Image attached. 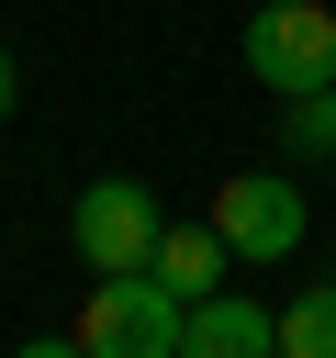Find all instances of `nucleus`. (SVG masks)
<instances>
[{"mask_svg": "<svg viewBox=\"0 0 336 358\" xmlns=\"http://www.w3.org/2000/svg\"><path fill=\"white\" fill-rule=\"evenodd\" d=\"M179 324H190V302L157 268H112L90 291V313H78V347L90 358H179Z\"/></svg>", "mask_w": 336, "mask_h": 358, "instance_id": "f257e3e1", "label": "nucleus"}, {"mask_svg": "<svg viewBox=\"0 0 336 358\" xmlns=\"http://www.w3.org/2000/svg\"><path fill=\"white\" fill-rule=\"evenodd\" d=\"M246 78H258L269 101L325 90V78H336V11H325V0H258V11H246Z\"/></svg>", "mask_w": 336, "mask_h": 358, "instance_id": "f03ea898", "label": "nucleus"}, {"mask_svg": "<svg viewBox=\"0 0 336 358\" xmlns=\"http://www.w3.org/2000/svg\"><path fill=\"white\" fill-rule=\"evenodd\" d=\"M67 235H78V257L112 280V268H146V257H157L168 213H157V190H146V179H90V190H78V213H67Z\"/></svg>", "mask_w": 336, "mask_h": 358, "instance_id": "7ed1b4c3", "label": "nucleus"}, {"mask_svg": "<svg viewBox=\"0 0 336 358\" xmlns=\"http://www.w3.org/2000/svg\"><path fill=\"white\" fill-rule=\"evenodd\" d=\"M213 224H224V246H235L246 268H280V257L302 246V224H314V213H302V190H291L280 168H246V179H224V190H213Z\"/></svg>", "mask_w": 336, "mask_h": 358, "instance_id": "20e7f679", "label": "nucleus"}, {"mask_svg": "<svg viewBox=\"0 0 336 358\" xmlns=\"http://www.w3.org/2000/svg\"><path fill=\"white\" fill-rule=\"evenodd\" d=\"M179 358H280V313H258L246 291H213V302H190Z\"/></svg>", "mask_w": 336, "mask_h": 358, "instance_id": "39448f33", "label": "nucleus"}, {"mask_svg": "<svg viewBox=\"0 0 336 358\" xmlns=\"http://www.w3.org/2000/svg\"><path fill=\"white\" fill-rule=\"evenodd\" d=\"M146 268H157V280H168L179 302H213V280L235 268V246H224V224H168Z\"/></svg>", "mask_w": 336, "mask_h": 358, "instance_id": "423d86ee", "label": "nucleus"}, {"mask_svg": "<svg viewBox=\"0 0 336 358\" xmlns=\"http://www.w3.org/2000/svg\"><path fill=\"white\" fill-rule=\"evenodd\" d=\"M280 358H336V280L291 291V313H280Z\"/></svg>", "mask_w": 336, "mask_h": 358, "instance_id": "0eeeda50", "label": "nucleus"}, {"mask_svg": "<svg viewBox=\"0 0 336 358\" xmlns=\"http://www.w3.org/2000/svg\"><path fill=\"white\" fill-rule=\"evenodd\" d=\"M280 123H291V157H336V78L325 90H291Z\"/></svg>", "mask_w": 336, "mask_h": 358, "instance_id": "6e6552de", "label": "nucleus"}, {"mask_svg": "<svg viewBox=\"0 0 336 358\" xmlns=\"http://www.w3.org/2000/svg\"><path fill=\"white\" fill-rule=\"evenodd\" d=\"M11 101H22V67H11V45H0V123H11Z\"/></svg>", "mask_w": 336, "mask_h": 358, "instance_id": "1a4fd4ad", "label": "nucleus"}, {"mask_svg": "<svg viewBox=\"0 0 336 358\" xmlns=\"http://www.w3.org/2000/svg\"><path fill=\"white\" fill-rule=\"evenodd\" d=\"M22 358H90V347H78V336H45V347H22Z\"/></svg>", "mask_w": 336, "mask_h": 358, "instance_id": "9d476101", "label": "nucleus"}]
</instances>
